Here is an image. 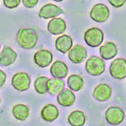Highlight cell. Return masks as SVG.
<instances>
[{"mask_svg":"<svg viewBox=\"0 0 126 126\" xmlns=\"http://www.w3.org/2000/svg\"><path fill=\"white\" fill-rule=\"evenodd\" d=\"M49 79L47 77H39L34 83V87L35 91L39 94H44L47 91V82Z\"/></svg>","mask_w":126,"mask_h":126,"instance_id":"obj_23","label":"cell"},{"mask_svg":"<svg viewBox=\"0 0 126 126\" xmlns=\"http://www.w3.org/2000/svg\"><path fill=\"white\" fill-rule=\"evenodd\" d=\"M112 94L111 88L106 84L102 83L97 86L93 92V96L100 102L108 100Z\"/></svg>","mask_w":126,"mask_h":126,"instance_id":"obj_12","label":"cell"},{"mask_svg":"<svg viewBox=\"0 0 126 126\" xmlns=\"http://www.w3.org/2000/svg\"><path fill=\"white\" fill-rule=\"evenodd\" d=\"M75 100L74 94L68 89H65L57 96V101L59 105L63 107L72 106Z\"/></svg>","mask_w":126,"mask_h":126,"instance_id":"obj_17","label":"cell"},{"mask_svg":"<svg viewBox=\"0 0 126 126\" xmlns=\"http://www.w3.org/2000/svg\"><path fill=\"white\" fill-rule=\"evenodd\" d=\"M41 117L47 122H52L59 116V111L55 105L51 104H47L41 111Z\"/></svg>","mask_w":126,"mask_h":126,"instance_id":"obj_16","label":"cell"},{"mask_svg":"<svg viewBox=\"0 0 126 126\" xmlns=\"http://www.w3.org/2000/svg\"><path fill=\"white\" fill-rule=\"evenodd\" d=\"M63 11L58 6L48 4L42 7L38 13V16L45 19H48L56 17L63 13Z\"/></svg>","mask_w":126,"mask_h":126,"instance_id":"obj_11","label":"cell"},{"mask_svg":"<svg viewBox=\"0 0 126 126\" xmlns=\"http://www.w3.org/2000/svg\"><path fill=\"white\" fill-rule=\"evenodd\" d=\"M14 117L20 121H25L29 115V109L23 104H17L14 106L12 109Z\"/></svg>","mask_w":126,"mask_h":126,"instance_id":"obj_21","label":"cell"},{"mask_svg":"<svg viewBox=\"0 0 126 126\" xmlns=\"http://www.w3.org/2000/svg\"><path fill=\"white\" fill-rule=\"evenodd\" d=\"M67 85L72 90L78 91L80 90L83 85V79L78 75H72L67 79Z\"/></svg>","mask_w":126,"mask_h":126,"instance_id":"obj_22","label":"cell"},{"mask_svg":"<svg viewBox=\"0 0 126 126\" xmlns=\"http://www.w3.org/2000/svg\"><path fill=\"white\" fill-rule=\"evenodd\" d=\"M38 39L35 31L31 28L20 29L16 35V41L19 46L26 49L33 48Z\"/></svg>","mask_w":126,"mask_h":126,"instance_id":"obj_1","label":"cell"},{"mask_svg":"<svg viewBox=\"0 0 126 126\" xmlns=\"http://www.w3.org/2000/svg\"><path fill=\"white\" fill-rule=\"evenodd\" d=\"M84 40L86 43L93 47L101 45L104 38L103 32L97 28H93L88 30L84 33Z\"/></svg>","mask_w":126,"mask_h":126,"instance_id":"obj_3","label":"cell"},{"mask_svg":"<svg viewBox=\"0 0 126 126\" xmlns=\"http://www.w3.org/2000/svg\"><path fill=\"white\" fill-rule=\"evenodd\" d=\"M125 113L119 107H111L105 113V119L110 125L116 126L121 124L124 120Z\"/></svg>","mask_w":126,"mask_h":126,"instance_id":"obj_7","label":"cell"},{"mask_svg":"<svg viewBox=\"0 0 126 126\" xmlns=\"http://www.w3.org/2000/svg\"><path fill=\"white\" fill-rule=\"evenodd\" d=\"M73 45L71 37L66 34L58 37L55 41V47L58 51L66 53L71 48Z\"/></svg>","mask_w":126,"mask_h":126,"instance_id":"obj_18","label":"cell"},{"mask_svg":"<svg viewBox=\"0 0 126 126\" xmlns=\"http://www.w3.org/2000/svg\"><path fill=\"white\" fill-rule=\"evenodd\" d=\"M111 76L117 79L126 77V60L123 58H117L113 61L109 68Z\"/></svg>","mask_w":126,"mask_h":126,"instance_id":"obj_5","label":"cell"},{"mask_svg":"<svg viewBox=\"0 0 126 126\" xmlns=\"http://www.w3.org/2000/svg\"><path fill=\"white\" fill-rule=\"evenodd\" d=\"M65 87V82L61 79L52 78L49 79L47 82V91L52 96L58 95Z\"/></svg>","mask_w":126,"mask_h":126,"instance_id":"obj_15","label":"cell"},{"mask_svg":"<svg viewBox=\"0 0 126 126\" xmlns=\"http://www.w3.org/2000/svg\"><path fill=\"white\" fill-rule=\"evenodd\" d=\"M16 53L7 46L4 47L0 54V65L1 66H8L16 61L17 58Z\"/></svg>","mask_w":126,"mask_h":126,"instance_id":"obj_10","label":"cell"},{"mask_svg":"<svg viewBox=\"0 0 126 126\" xmlns=\"http://www.w3.org/2000/svg\"><path fill=\"white\" fill-rule=\"evenodd\" d=\"M7 78L6 74L2 70H0V86L2 87L5 82Z\"/></svg>","mask_w":126,"mask_h":126,"instance_id":"obj_27","label":"cell"},{"mask_svg":"<svg viewBox=\"0 0 126 126\" xmlns=\"http://www.w3.org/2000/svg\"><path fill=\"white\" fill-rule=\"evenodd\" d=\"M91 18L97 23H104L108 18L110 11L104 4H98L92 8L90 13Z\"/></svg>","mask_w":126,"mask_h":126,"instance_id":"obj_6","label":"cell"},{"mask_svg":"<svg viewBox=\"0 0 126 126\" xmlns=\"http://www.w3.org/2000/svg\"><path fill=\"white\" fill-rule=\"evenodd\" d=\"M99 52L102 58L106 60H109L117 55L118 49L114 43L112 42H107L100 47Z\"/></svg>","mask_w":126,"mask_h":126,"instance_id":"obj_19","label":"cell"},{"mask_svg":"<svg viewBox=\"0 0 126 126\" xmlns=\"http://www.w3.org/2000/svg\"><path fill=\"white\" fill-rule=\"evenodd\" d=\"M31 78L26 72H18L15 74L12 79V84L16 90L25 91L28 90L31 85Z\"/></svg>","mask_w":126,"mask_h":126,"instance_id":"obj_4","label":"cell"},{"mask_svg":"<svg viewBox=\"0 0 126 126\" xmlns=\"http://www.w3.org/2000/svg\"><path fill=\"white\" fill-rule=\"evenodd\" d=\"M35 63L40 67H47L51 63L53 59L51 52L46 49H40L37 51L34 55Z\"/></svg>","mask_w":126,"mask_h":126,"instance_id":"obj_9","label":"cell"},{"mask_svg":"<svg viewBox=\"0 0 126 126\" xmlns=\"http://www.w3.org/2000/svg\"><path fill=\"white\" fill-rule=\"evenodd\" d=\"M38 0H23V3L24 5L28 8L34 7L37 4Z\"/></svg>","mask_w":126,"mask_h":126,"instance_id":"obj_25","label":"cell"},{"mask_svg":"<svg viewBox=\"0 0 126 126\" xmlns=\"http://www.w3.org/2000/svg\"><path fill=\"white\" fill-rule=\"evenodd\" d=\"M50 72L54 78H64L68 73V67L65 63L58 60L52 64L50 69Z\"/></svg>","mask_w":126,"mask_h":126,"instance_id":"obj_14","label":"cell"},{"mask_svg":"<svg viewBox=\"0 0 126 126\" xmlns=\"http://www.w3.org/2000/svg\"><path fill=\"white\" fill-rule=\"evenodd\" d=\"M5 6L9 8L13 9L16 8L20 4V0H4L3 1Z\"/></svg>","mask_w":126,"mask_h":126,"instance_id":"obj_24","label":"cell"},{"mask_svg":"<svg viewBox=\"0 0 126 126\" xmlns=\"http://www.w3.org/2000/svg\"><path fill=\"white\" fill-rule=\"evenodd\" d=\"M68 121L72 126H83L85 123L86 117L83 112L76 110L70 114Z\"/></svg>","mask_w":126,"mask_h":126,"instance_id":"obj_20","label":"cell"},{"mask_svg":"<svg viewBox=\"0 0 126 126\" xmlns=\"http://www.w3.org/2000/svg\"><path fill=\"white\" fill-rule=\"evenodd\" d=\"M108 2L114 7L119 8L123 6L126 3L125 0H109Z\"/></svg>","mask_w":126,"mask_h":126,"instance_id":"obj_26","label":"cell"},{"mask_svg":"<svg viewBox=\"0 0 126 126\" xmlns=\"http://www.w3.org/2000/svg\"><path fill=\"white\" fill-rule=\"evenodd\" d=\"M87 56L86 48L81 45H75L68 53L70 60L74 63H80L85 60Z\"/></svg>","mask_w":126,"mask_h":126,"instance_id":"obj_8","label":"cell"},{"mask_svg":"<svg viewBox=\"0 0 126 126\" xmlns=\"http://www.w3.org/2000/svg\"><path fill=\"white\" fill-rule=\"evenodd\" d=\"M85 69L89 74L93 76H98L104 72L105 63L102 58L92 55L86 62Z\"/></svg>","mask_w":126,"mask_h":126,"instance_id":"obj_2","label":"cell"},{"mask_svg":"<svg viewBox=\"0 0 126 126\" xmlns=\"http://www.w3.org/2000/svg\"><path fill=\"white\" fill-rule=\"evenodd\" d=\"M66 29L65 21L61 18H53L47 25L48 31L52 34L58 35L63 33Z\"/></svg>","mask_w":126,"mask_h":126,"instance_id":"obj_13","label":"cell"}]
</instances>
